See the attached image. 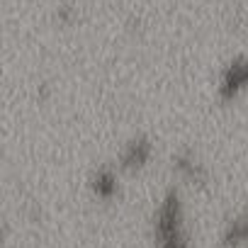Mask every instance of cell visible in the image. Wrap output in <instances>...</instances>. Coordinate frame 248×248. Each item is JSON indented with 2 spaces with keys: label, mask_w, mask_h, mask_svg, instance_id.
<instances>
[{
  "label": "cell",
  "mask_w": 248,
  "mask_h": 248,
  "mask_svg": "<svg viewBox=\"0 0 248 248\" xmlns=\"http://www.w3.org/2000/svg\"><path fill=\"white\" fill-rule=\"evenodd\" d=\"M156 158V141L139 132V134H132L129 139H124L119 154H117V168L127 175H137V173H144Z\"/></svg>",
  "instance_id": "3"
},
{
  "label": "cell",
  "mask_w": 248,
  "mask_h": 248,
  "mask_svg": "<svg viewBox=\"0 0 248 248\" xmlns=\"http://www.w3.org/2000/svg\"><path fill=\"white\" fill-rule=\"evenodd\" d=\"M224 248H248V212L229 219L221 229Z\"/></svg>",
  "instance_id": "6"
},
{
  "label": "cell",
  "mask_w": 248,
  "mask_h": 248,
  "mask_svg": "<svg viewBox=\"0 0 248 248\" xmlns=\"http://www.w3.org/2000/svg\"><path fill=\"white\" fill-rule=\"evenodd\" d=\"M170 170L175 173V178L185 185L192 187H204L209 180V168L207 163L200 158L197 151L192 149H178L170 158Z\"/></svg>",
  "instance_id": "4"
},
{
  "label": "cell",
  "mask_w": 248,
  "mask_h": 248,
  "mask_svg": "<svg viewBox=\"0 0 248 248\" xmlns=\"http://www.w3.org/2000/svg\"><path fill=\"white\" fill-rule=\"evenodd\" d=\"M88 190L102 204L114 202L122 195V170L117 166H100V168H95L90 173V178H88Z\"/></svg>",
  "instance_id": "5"
},
{
  "label": "cell",
  "mask_w": 248,
  "mask_h": 248,
  "mask_svg": "<svg viewBox=\"0 0 248 248\" xmlns=\"http://www.w3.org/2000/svg\"><path fill=\"white\" fill-rule=\"evenodd\" d=\"M214 93H217V100L224 105H231L248 95V54L233 56L231 61L221 66L214 83Z\"/></svg>",
  "instance_id": "2"
},
{
  "label": "cell",
  "mask_w": 248,
  "mask_h": 248,
  "mask_svg": "<svg viewBox=\"0 0 248 248\" xmlns=\"http://www.w3.org/2000/svg\"><path fill=\"white\" fill-rule=\"evenodd\" d=\"M151 241L154 248H195L187 231V217H185V202L178 187H168L151 219Z\"/></svg>",
  "instance_id": "1"
}]
</instances>
